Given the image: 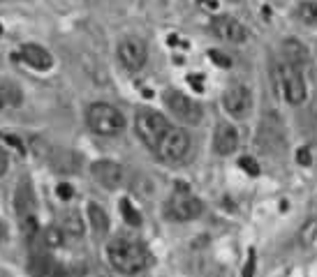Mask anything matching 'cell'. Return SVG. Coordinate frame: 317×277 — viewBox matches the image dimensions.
<instances>
[{
  "mask_svg": "<svg viewBox=\"0 0 317 277\" xmlns=\"http://www.w3.org/2000/svg\"><path fill=\"white\" fill-rule=\"evenodd\" d=\"M16 58H19V62H23L28 69H35V72H49L53 67V56L39 44H23L16 51Z\"/></svg>",
  "mask_w": 317,
  "mask_h": 277,
  "instance_id": "cell-11",
  "label": "cell"
},
{
  "mask_svg": "<svg viewBox=\"0 0 317 277\" xmlns=\"http://www.w3.org/2000/svg\"><path fill=\"white\" fill-rule=\"evenodd\" d=\"M86 125L98 136H116L125 129V116L113 104L95 102L86 109Z\"/></svg>",
  "mask_w": 317,
  "mask_h": 277,
  "instance_id": "cell-2",
  "label": "cell"
},
{
  "mask_svg": "<svg viewBox=\"0 0 317 277\" xmlns=\"http://www.w3.org/2000/svg\"><path fill=\"white\" fill-rule=\"evenodd\" d=\"M65 231V236H74V238H79V236H83V219L81 215L76 213V210H68V213H63L61 217V224H58Z\"/></svg>",
  "mask_w": 317,
  "mask_h": 277,
  "instance_id": "cell-16",
  "label": "cell"
},
{
  "mask_svg": "<svg viewBox=\"0 0 317 277\" xmlns=\"http://www.w3.org/2000/svg\"><path fill=\"white\" fill-rule=\"evenodd\" d=\"M280 88L289 104H301L306 99V79L292 62H280Z\"/></svg>",
  "mask_w": 317,
  "mask_h": 277,
  "instance_id": "cell-9",
  "label": "cell"
},
{
  "mask_svg": "<svg viewBox=\"0 0 317 277\" xmlns=\"http://www.w3.org/2000/svg\"><path fill=\"white\" fill-rule=\"evenodd\" d=\"M239 166H241L248 176H259V164H257L255 157H241L239 159Z\"/></svg>",
  "mask_w": 317,
  "mask_h": 277,
  "instance_id": "cell-20",
  "label": "cell"
},
{
  "mask_svg": "<svg viewBox=\"0 0 317 277\" xmlns=\"http://www.w3.org/2000/svg\"><path fill=\"white\" fill-rule=\"evenodd\" d=\"M42 240H44V245L49 249H58L65 243V231H63L61 226H46L44 233H42Z\"/></svg>",
  "mask_w": 317,
  "mask_h": 277,
  "instance_id": "cell-17",
  "label": "cell"
},
{
  "mask_svg": "<svg viewBox=\"0 0 317 277\" xmlns=\"http://www.w3.org/2000/svg\"><path fill=\"white\" fill-rule=\"evenodd\" d=\"M202 210H204V206L197 196H192L185 187H178L167 203V217L176 219V222H190V219L199 217Z\"/></svg>",
  "mask_w": 317,
  "mask_h": 277,
  "instance_id": "cell-7",
  "label": "cell"
},
{
  "mask_svg": "<svg viewBox=\"0 0 317 277\" xmlns=\"http://www.w3.org/2000/svg\"><path fill=\"white\" fill-rule=\"evenodd\" d=\"M299 16H301L306 23H317V2L303 0L301 5H299Z\"/></svg>",
  "mask_w": 317,
  "mask_h": 277,
  "instance_id": "cell-19",
  "label": "cell"
},
{
  "mask_svg": "<svg viewBox=\"0 0 317 277\" xmlns=\"http://www.w3.org/2000/svg\"><path fill=\"white\" fill-rule=\"evenodd\" d=\"M162 99H165L167 109L174 113L178 120H183V123L197 125V123L202 120V106H199V102L188 97L181 90H167L165 95H162Z\"/></svg>",
  "mask_w": 317,
  "mask_h": 277,
  "instance_id": "cell-8",
  "label": "cell"
},
{
  "mask_svg": "<svg viewBox=\"0 0 317 277\" xmlns=\"http://www.w3.org/2000/svg\"><path fill=\"white\" fill-rule=\"evenodd\" d=\"M56 192H58V196H61L63 201H70V199L74 196V187H72L70 183H61V185L56 187Z\"/></svg>",
  "mask_w": 317,
  "mask_h": 277,
  "instance_id": "cell-23",
  "label": "cell"
},
{
  "mask_svg": "<svg viewBox=\"0 0 317 277\" xmlns=\"http://www.w3.org/2000/svg\"><path fill=\"white\" fill-rule=\"evenodd\" d=\"M121 215H123V219H125L130 226H139V224H141V213L132 206V201H130V199H121Z\"/></svg>",
  "mask_w": 317,
  "mask_h": 277,
  "instance_id": "cell-18",
  "label": "cell"
},
{
  "mask_svg": "<svg viewBox=\"0 0 317 277\" xmlns=\"http://www.w3.org/2000/svg\"><path fill=\"white\" fill-rule=\"evenodd\" d=\"M7 166H9V157H7V153L0 148V176H5V171H7Z\"/></svg>",
  "mask_w": 317,
  "mask_h": 277,
  "instance_id": "cell-26",
  "label": "cell"
},
{
  "mask_svg": "<svg viewBox=\"0 0 317 277\" xmlns=\"http://www.w3.org/2000/svg\"><path fill=\"white\" fill-rule=\"evenodd\" d=\"M296 162L303 166H310V162H313V157H310V150L308 148H299V153H296Z\"/></svg>",
  "mask_w": 317,
  "mask_h": 277,
  "instance_id": "cell-24",
  "label": "cell"
},
{
  "mask_svg": "<svg viewBox=\"0 0 317 277\" xmlns=\"http://www.w3.org/2000/svg\"><path fill=\"white\" fill-rule=\"evenodd\" d=\"M14 210L19 215L21 229L26 236H35L37 233V203H35V194L28 183H21L14 192Z\"/></svg>",
  "mask_w": 317,
  "mask_h": 277,
  "instance_id": "cell-5",
  "label": "cell"
},
{
  "mask_svg": "<svg viewBox=\"0 0 317 277\" xmlns=\"http://www.w3.org/2000/svg\"><path fill=\"white\" fill-rule=\"evenodd\" d=\"M188 83L197 90V92H202V90H204V81H202V76H199V74H190L188 76Z\"/></svg>",
  "mask_w": 317,
  "mask_h": 277,
  "instance_id": "cell-25",
  "label": "cell"
},
{
  "mask_svg": "<svg viewBox=\"0 0 317 277\" xmlns=\"http://www.w3.org/2000/svg\"><path fill=\"white\" fill-rule=\"evenodd\" d=\"M255 266H257L255 249H250V252H248V259H246V266H243V277H255Z\"/></svg>",
  "mask_w": 317,
  "mask_h": 277,
  "instance_id": "cell-22",
  "label": "cell"
},
{
  "mask_svg": "<svg viewBox=\"0 0 317 277\" xmlns=\"http://www.w3.org/2000/svg\"><path fill=\"white\" fill-rule=\"evenodd\" d=\"M209 58H211L218 67H232V58H227L225 53L218 51V49H211V51H209Z\"/></svg>",
  "mask_w": 317,
  "mask_h": 277,
  "instance_id": "cell-21",
  "label": "cell"
},
{
  "mask_svg": "<svg viewBox=\"0 0 317 277\" xmlns=\"http://www.w3.org/2000/svg\"><path fill=\"white\" fill-rule=\"evenodd\" d=\"M169 120L162 113L153 111V109H139L135 116V132L148 148L155 153V148L160 146L162 136L169 132Z\"/></svg>",
  "mask_w": 317,
  "mask_h": 277,
  "instance_id": "cell-3",
  "label": "cell"
},
{
  "mask_svg": "<svg viewBox=\"0 0 317 277\" xmlns=\"http://www.w3.org/2000/svg\"><path fill=\"white\" fill-rule=\"evenodd\" d=\"M190 153V136L183 127H169L160 146L155 148V155H158L162 162H169V164H176V162H183Z\"/></svg>",
  "mask_w": 317,
  "mask_h": 277,
  "instance_id": "cell-4",
  "label": "cell"
},
{
  "mask_svg": "<svg viewBox=\"0 0 317 277\" xmlns=\"http://www.w3.org/2000/svg\"><path fill=\"white\" fill-rule=\"evenodd\" d=\"M213 148L218 155H232L239 148V132L229 123H220L213 134Z\"/></svg>",
  "mask_w": 317,
  "mask_h": 277,
  "instance_id": "cell-14",
  "label": "cell"
},
{
  "mask_svg": "<svg viewBox=\"0 0 317 277\" xmlns=\"http://www.w3.org/2000/svg\"><path fill=\"white\" fill-rule=\"evenodd\" d=\"M91 176L95 178L100 187L105 189H118L123 185V178H125V171L118 162L113 159H95L91 164Z\"/></svg>",
  "mask_w": 317,
  "mask_h": 277,
  "instance_id": "cell-10",
  "label": "cell"
},
{
  "mask_svg": "<svg viewBox=\"0 0 317 277\" xmlns=\"http://www.w3.org/2000/svg\"><path fill=\"white\" fill-rule=\"evenodd\" d=\"M5 238H7V226H5L2 222H0V245L5 243Z\"/></svg>",
  "mask_w": 317,
  "mask_h": 277,
  "instance_id": "cell-27",
  "label": "cell"
},
{
  "mask_svg": "<svg viewBox=\"0 0 317 277\" xmlns=\"http://www.w3.org/2000/svg\"><path fill=\"white\" fill-rule=\"evenodd\" d=\"M116 58L123 65V69L139 72L148 60V46H146V42L141 37H135V35L123 37L118 42V49H116Z\"/></svg>",
  "mask_w": 317,
  "mask_h": 277,
  "instance_id": "cell-6",
  "label": "cell"
},
{
  "mask_svg": "<svg viewBox=\"0 0 317 277\" xmlns=\"http://www.w3.org/2000/svg\"><path fill=\"white\" fill-rule=\"evenodd\" d=\"M106 259L123 275H137V273H141L148 266V252H146V247H143L139 240L125 238V236H118V238L109 240V245H106Z\"/></svg>",
  "mask_w": 317,
  "mask_h": 277,
  "instance_id": "cell-1",
  "label": "cell"
},
{
  "mask_svg": "<svg viewBox=\"0 0 317 277\" xmlns=\"http://www.w3.org/2000/svg\"><path fill=\"white\" fill-rule=\"evenodd\" d=\"M86 215H88V224L98 236H106L109 229H111V219L106 215V210L100 206V203H88L86 206Z\"/></svg>",
  "mask_w": 317,
  "mask_h": 277,
  "instance_id": "cell-15",
  "label": "cell"
},
{
  "mask_svg": "<svg viewBox=\"0 0 317 277\" xmlns=\"http://www.w3.org/2000/svg\"><path fill=\"white\" fill-rule=\"evenodd\" d=\"M211 30L215 32V37L225 39V42H234V44H241V42H246V37H248L243 23L236 21L234 16H225V14L213 19Z\"/></svg>",
  "mask_w": 317,
  "mask_h": 277,
  "instance_id": "cell-12",
  "label": "cell"
},
{
  "mask_svg": "<svg viewBox=\"0 0 317 277\" xmlns=\"http://www.w3.org/2000/svg\"><path fill=\"white\" fill-rule=\"evenodd\" d=\"M222 104H225V111L234 118H243L250 109V90L241 83L236 86H229L222 95Z\"/></svg>",
  "mask_w": 317,
  "mask_h": 277,
  "instance_id": "cell-13",
  "label": "cell"
}]
</instances>
